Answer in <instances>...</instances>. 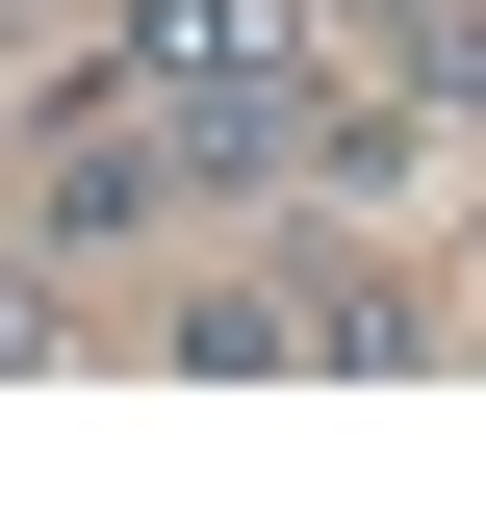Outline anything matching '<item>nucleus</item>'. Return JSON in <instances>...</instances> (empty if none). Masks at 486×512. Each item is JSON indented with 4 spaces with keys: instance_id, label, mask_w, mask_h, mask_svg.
<instances>
[{
    "instance_id": "4",
    "label": "nucleus",
    "mask_w": 486,
    "mask_h": 512,
    "mask_svg": "<svg viewBox=\"0 0 486 512\" xmlns=\"http://www.w3.org/2000/svg\"><path fill=\"white\" fill-rule=\"evenodd\" d=\"M0 359H52V282H0Z\"/></svg>"
},
{
    "instance_id": "1",
    "label": "nucleus",
    "mask_w": 486,
    "mask_h": 512,
    "mask_svg": "<svg viewBox=\"0 0 486 512\" xmlns=\"http://www.w3.org/2000/svg\"><path fill=\"white\" fill-rule=\"evenodd\" d=\"M103 52H128V103H154V154H180V180H282L307 128H333V77L282 52V0H128Z\"/></svg>"
},
{
    "instance_id": "2",
    "label": "nucleus",
    "mask_w": 486,
    "mask_h": 512,
    "mask_svg": "<svg viewBox=\"0 0 486 512\" xmlns=\"http://www.w3.org/2000/svg\"><path fill=\"white\" fill-rule=\"evenodd\" d=\"M180 359H410V308H384V282H205Z\"/></svg>"
},
{
    "instance_id": "3",
    "label": "nucleus",
    "mask_w": 486,
    "mask_h": 512,
    "mask_svg": "<svg viewBox=\"0 0 486 512\" xmlns=\"http://www.w3.org/2000/svg\"><path fill=\"white\" fill-rule=\"evenodd\" d=\"M333 52H384V103H486V0H307Z\"/></svg>"
}]
</instances>
